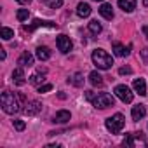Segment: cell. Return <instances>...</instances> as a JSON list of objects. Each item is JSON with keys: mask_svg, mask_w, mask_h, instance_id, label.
Returning a JSON list of instances; mask_svg holds the SVG:
<instances>
[{"mask_svg": "<svg viewBox=\"0 0 148 148\" xmlns=\"http://www.w3.org/2000/svg\"><path fill=\"white\" fill-rule=\"evenodd\" d=\"M70 119H71V113L68 110H59L54 115V122L56 124H66V122H70Z\"/></svg>", "mask_w": 148, "mask_h": 148, "instance_id": "12", "label": "cell"}, {"mask_svg": "<svg viewBox=\"0 0 148 148\" xmlns=\"http://www.w3.org/2000/svg\"><path fill=\"white\" fill-rule=\"evenodd\" d=\"M113 52L117 54V56H120V58H125V56H129V52H131V45H127V47H124L120 42H113Z\"/></svg>", "mask_w": 148, "mask_h": 148, "instance_id": "11", "label": "cell"}, {"mask_svg": "<svg viewBox=\"0 0 148 148\" xmlns=\"http://www.w3.org/2000/svg\"><path fill=\"white\" fill-rule=\"evenodd\" d=\"M99 14H101L105 19H113V9H112V5H110V4H101Z\"/></svg>", "mask_w": 148, "mask_h": 148, "instance_id": "17", "label": "cell"}, {"mask_svg": "<svg viewBox=\"0 0 148 148\" xmlns=\"http://www.w3.org/2000/svg\"><path fill=\"white\" fill-rule=\"evenodd\" d=\"M12 82L16 86H25L26 84V77H25V71H23V66L21 68H16L12 71Z\"/></svg>", "mask_w": 148, "mask_h": 148, "instance_id": "9", "label": "cell"}, {"mask_svg": "<svg viewBox=\"0 0 148 148\" xmlns=\"http://www.w3.org/2000/svg\"><path fill=\"white\" fill-rule=\"evenodd\" d=\"M16 2H18V4H21V5H26V4H30V2H32V0H16Z\"/></svg>", "mask_w": 148, "mask_h": 148, "instance_id": "31", "label": "cell"}, {"mask_svg": "<svg viewBox=\"0 0 148 148\" xmlns=\"http://www.w3.org/2000/svg\"><path fill=\"white\" fill-rule=\"evenodd\" d=\"M25 98L21 94H16V92H11V91H4L2 96H0V105H2V110L9 115L12 113H18L21 110V101Z\"/></svg>", "mask_w": 148, "mask_h": 148, "instance_id": "1", "label": "cell"}, {"mask_svg": "<svg viewBox=\"0 0 148 148\" xmlns=\"http://www.w3.org/2000/svg\"><path fill=\"white\" fill-rule=\"evenodd\" d=\"M141 58H143L145 64H148V47H145V49L141 51Z\"/></svg>", "mask_w": 148, "mask_h": 148, "instance_id": "30", "label": "cell"}, {"mask_svg": "<svg viewBox=\"0 0 148 148\" xmlns=\"http://www.w3.org/2000/svg\"><path fill=\"white\" fill-rule=\"evenodd\" d=\"M18 64H21V66H32L33 64V56L30 52H23L19 56V59H18Z\"/></svg>", "mask_w": 148, "mask_h": 148, "instance_id": "19", "label": "cell"}, {"mask_svg": "<svg viewBox=\"0 0 148 148\" xmlns=\"http://www.w3.org/2000/svg\"><path fill=\"white\" fill-rule=\"evenodd\" d=\"M91 103H92L96 108L105 110V108H108V106H113L115 99H113V96L108 94V92H94L92 98H91Z\"/></svg>", "mask_w": 148, "mask_h": 148, "instance_id": "3", "label": "cell"}, {"mask_svg": "<svg viewBox=\"0 0 148 148\" xmlns=\"http://www.w3.org/2000/svg\"><path fill=\"white\" fill-rule=\"evenodd\" d=\"M40 110H42V105H40L38 101L33 99V101H28V103H26V108H25L23 112H25L28 117H33V115L40 113Z\"/></svg>", "mask_w": 148, "mask_h": 148, "instance_id": "8", "label": "cell"}, {"mask_svg": "<svg viewBox=\"0 0 148 148\" xmlns=\"http://www.w3.org/2000/svg\"><path fill=\"white\" fill-rule=\"evenodd\" d=\"M92 63H94L99 70H110V68L113 66V58H112L106 51L96 49V51L92 52Z\"/></svg>", "mask_w": 148, "mask_h": 148, "instance_id": "2", "label": "cell"}, {"mask_svg": "<svg viewBox=\"0 0 148 148\" xmlns=\"http://www.w3.org/2000/svg\"><path fill=\"white\" fill-rule=\"evenodd\" d=\"M96 2H103V0H96Z\"/></svg>", "mask_w": 148, "mask_h": 148, "instance_id": "35", "label": "cell"}, {"mask_svg": "<svg viewBox=\"0 0 148 148\" xmlns=\"http://www.w3.org/2000/svg\"><path fill=\"white\" fill-rule=\"evenodd\" d=\"M68 82L71 86H75V87H82L84 86V75H82L80 71H77V73H73V75L68 79Z\"/></svg>", "mask_w": 148, "mask_h": 148, "instance_id": "14", "label": "cell"}, {"mask_svg": "<svg viewBox=\"0 0 148 148\" xmlns=\"http://www.w3.org/2000/svg\"><path fill=\"white\" fill-rule=\"evenodd\" d=\"M119 73H120V75H131V73H132V70H131L129 66H122V68L119 70Z\"/></svg>", "mask_w": 148, "mask_h": 148, "instance_id": "29", "label": "cell"}, {"mask_svg": "<svg viewBox=\"0 0 148 148\" xmlns=\"http://www.w3.org/2000/svg\"><path fill=\"white\" fill-rule=\"evenodd\" d=\"M101 30H103V26H101V23H98V19H92V21L89 23V32H91V33L98 35V33H101Z\"/></svg>", "mask_w": 148, "mask_h": 148, "instance_id": "23", "label": "cell"}, {"mask_svg": "<svg viewBox=\"0 0 148 148\" xmlns=\"http://www.w3.org/2000/svg\"><path fill=\"white\" fill-rule=\"evenodd\" d=\"M113 92H115V96H117L122 103H131V101H132V98H134V96H132V92H131V89H129L127 86H124V84L117 86Z\"/></svg>", "mask_w": 148, "mask_h": 148, "instance_id": "5", "label": "cell"}, {"mask_svg": "<svg viewBox=\"0 0 148 148\" xmlns=\"http://www.w3.org/2000/svg\"><path fill=\"white\" fill-rule=\"evenodd\" d=\"M145 145H146V146H148V141H145Z\"/></svg>", "mask_w": 148, "mask_h": 148, "instance_id": "34", "label": "cell"}, {"mask_svg": "<svg viewBox=\"0 0 148 148\" xmlns=\"http://www.w3.org/2000/svg\"><path fill=\"white\" fill-rule=\"evenodd\" d=\"M37 58H38L40 61H47V59L51 58V51H49V47H45V45L37 47Z\"/></svg>", "mask_w": 148, "mask_h": 148, "instance_id": "18", "label": "cell"}, {"mask_svg": "<svg viewBox=\"0 0 148 148\" xmlns=\"http://www.w3.org/2000/svg\"><path fill=\"white\" fill-rule=\"evenodd\" d=\"M16 16H18V21H26L28 16H30V11H28V9H19Z\"/></svg>", "mask_w": 148, "mask_h": 148, "instance_id": "26", "label": "cell"}, {"mask_svg": "<svg viewBox=\"0 0 148 148\" xmlns=\"http://www.w3.org/2000/svg\"><path fill=\"white\" fill-rule=\"evenodd\" d=\"M89 82L96 87V86H103V77L99 75L98 71H91L89 73Z\"/></svg>", "mask_w": 148, "mask_h": 148, "instance_id": "21", "label": "cell"}, {"mask_svg": "<svg viewBox=\"0 0 148 148\" xmlns=\"http://www.w3.org/2000/svg\"><path fill=\"white\" fill-rule=\"evenodd\" d=\"M0 35H2V38H4V40H11V38L14 37V32H12L11 28H7V26H4L2 30H0Z\"/></svg>", "mask_w": 148, "mask_h": 148, "instance_id": "25", "label": "cell"}, {"mask_svg": "<svg viewBox=\"0 0 148 148\" xmlns=\"http://www.w3.org/2000/svg\"><path fill=\"white\" fill-rule=\"evenodd\" d=\"M124 125H125V119H124L122 113H115V115H112V117L106 119V129L112 134H119L124 129Z\"/></svg>", "mask_w": 148, "mask_h": 148, "instance_id": "4", "label": "cell"}, {"mask_svg": "<svg viewBox=\"0 0 148 148\" xmlns=\"http://www.w3.org/2000/svg\"><path fill=\"white\" fill-rule=\"evenodd\" d=\"M49 91H52V86H51V84H44V86L40 84V86H38V92H40V94H42V92H49Z\"/></svg>", "mask_w": 148, "mask_h": 148, "instance_id": "28", "label": "cell"}, {"mask_svg": "<svg viewBox=\"0 0 148 148\" xmlns=\"http://www.w3.org/2000/svg\"><path fill=\"white\" fill-rule=\"evenodd\" d=\"M143 33L146 35V38H148V26H143Z\"/></svg>", "mask_w": 148, "mask_h": 148, "instance_id": "32", "label": "cell"}, {"mask_svg": "<svg viewBox=\"0 0 148 148\" xmlns=\"http://www.w3.org/2000/svg\"><path fill=\"white\" fill-rule=\"evenodd\" d=\"M56 45H58V49H59L63 54H68V52L73 49V44H71V40H70L66 35H58V37H56Z\"/></svg>", "mask_w": 148, "mask_h": 148, "instance_id": "6", "label": "cell"}, {"mask_svg": "<svg viewBox=\"0 0 148 148\" xmlns=\"http://www.w3.org/2000/svg\"><path fill=\"white\" fill-rule=\"evenodd\" d=\"M12 124H14V129H16V131H25V127H26V124H25L21 119L12 120Z\"/></svg>", "mask_w": 148, "mask_h": 148, "instance_id": "27", "label": "cell"}, {"mask_svg": "<svg viewBox=\"0 0 148 148\" xmlns=\"http://www.w3.org/2000/svg\"><path fill=\"white\" fill-rule=\"evenodd\" d=\"M143 5H146V7H148V0H143Z\"/></svg>", "mask_w": 148, "mask_h": 148, "instance_id": "33", "label": "cell"}, {"mask_svg": "<svg viewBox=\"0 0 148 148\" xmlns=\"http://www.w3.org/2000/svg\"><path fill=\"white\" fill-rule=\"evenodd\" d=\"M131 115H132V120H134V122L141 120V119L146 115V106H145V105H136V106H132Z\"/></svg>", "mask_w": 148, "mask_h": 148, "instance_id": "10", "label": "cell"}, {"mask_svg": "<svg viewBox=\"0 0 148 148\" xmlns=\"http://www.w3.org/2000/svg\"><path fill=\"white\" fill-rule=\"evenodd\" d=\"M136 0H119V7L124 11V12H132L136 9Z\"/></svg>", "mask_w": 148, "mask_h": 148, "instance_id": "13", "label": "cell"}, {"mask_svg": "<svg viewBox=\"0 0 148 148\" xmlns=\"http://www.w3.org/2000/svg\"><path fill=\"white\" fill-rule=\"evenodd\" d=\"M134 91L139 94V96H145L146 94V84H145V79H136L134 84H132Z\"/></svg>", "mask_w": 148, "mask_h": 148, "instance_id": "15", "label": "cell"}, {"mask_svg": "<svg viewBox=\"0 0 148 148\" xmlns=\"http://www.w3.org/2000/svg\"><path fill=\"white\" fill-rule=\"evenodd\" d=\"M38 26H49V28H54V26H58L56 23H52V21H44V19H35L32 25H28V26H23V32H33L35 28H38Z\"/></svg>", "mask_w": 148, "mask_h": 148, "instance_id": "7", "label": "cell"}, {"mask_svg": "<svg viewBox=\"0 0 148 148\" xmlns=\"http://www.w3.org/2000/svg\"><path fill=\"white\" fill-rule=\"evenodd\" d=\"M40 82H44V71L40 70L38 73H33L30 77V84L32 86H40Z\"/></svg>", "mask_w": 148, "mask_h": 148, "instance_id": "22", "label": "cell"}, {"mask_svg": "<svg viewBox=\"0 0 148 148\" xmlns=\"http://www.w3.org/2000/svg\"><path fill=\"white\" fill-rule=\"evenodd\" d=\"M136 139H145V134L139 131V132H132V134H129L125 139H124V145L125 146H134V141Z\"/></svg>", "mask_w": 148, "mask_h": 148, "instance_id": "16", "label": "cell"}, {"mask_svg": "<svg viewBox=\"0 0 148 148\" xmlns=\"http://www.w3.org/2000/svg\"><path fill=\"white\" fill-rule=\"evenodd\" d=\"M42 2L51 9H59L63 5V0H42Z\"/></svg>", "mask_w": 148, "mask_h": 148, "instance_id": "24", "label": "cell"}, {"mask_svg": "<svg viewBox=\"0 0 148 148\" xmlns=\"http://www.w3.org/2000/svg\"><path fill=\"white\" fill-rule=\"evenodd\" d=\"M77 14H79L80 18H87V16L91 14V5H89V4L80 2V4L77 5Z\"/></svg>", "mask_w": 148, "mask_h": 148, "instance_id": "20", "label": "cell"}]
</instances>
